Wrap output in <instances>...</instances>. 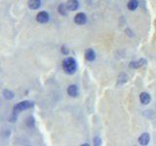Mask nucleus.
Instances as JSON below:
<instances>
[{
    "label": "nucleus",
    "instance_id": "f257e3e1",
    "mask_svg": "<svg viewBox=\"0 0 156 146\" xmlns=\"http://www.w3.org/2000/svg\"><path fill=\"white\" fill-rule=\"evenodd\" d=\"M63 68L65 72L68 75L74 74L77 69V63L76 60L71 58V56H67L63 60Z\"/></svg>",
    "mask_w": 156,
    "mask_h": 146
},
{
    "label": "nucleus",
    "instance_id": "f03ea898",
    "mask_svg": "<svg viewBox=\"0 0 156 146\" xmlns=\"http://www.w3.org/2000/svg\"><path fill=\"white\" fill-rule=\"evenodd\" d=\"M33 106V103L31 101H29V100H24V101H21L19 103H17L14 107V111L15 113H19V112H22L24 110H26V109H29Z\"/></svg>",
    "mask_w": 156,
    "mask_h": 146
},
{
    "label": "nucleus",
    "instance_id": "7ed1b4c3",
    "mask_svg": "<svg viewBox=\"0 0 156 146\" xmlns=\"http://www.w3.org/2000/svg\"><path fill=\"white\" fill-rule=\"evenodd\" d=\"M50 20V16L47 12L42 11V12H39L36 16V21H37L39 23H46L48 22Z\"/></svg>",
    "mask_w": 156,
    "mask_h": 146
},
{
    "label": "nucleus",
    "instance_id": "20e7f679",
    "mask_svg": "<svg viewBox=\"0 0 156 146\" xmlns=\"http://www.w3.org/2000/svg\"><path fill=\"white\" fill-rule=\"evenodd\" d=\"M74 22L78 25H83L87 22V16L84 13H78L74 18Z\"/></svg>",
    "mask_w": 156,
    "mask_h": 146
},
{
    "label": "nucleus",
    "instance_id": "39448f33",
    "mask_svg": "<svg viewBox=\"0 0 156 146\" xmlns=\"http://www.w3.org/2000/svg\"><path fill=\"white\" fill-rule=\"evenodd\" d=\"M149 141H150V135L148 133H144L143 134H141V136L139 138V143H140V145L146 146V145H148Z\"/></svg>",
    "mask_w": 156,
    "mask_h": 146
},
{
    "label": "nucleus",
    "instance_id": "423d86ee",
    "mask_svg": "<svg viewBox=\"0 0 156 146\" xmlns=\"http://www.w3.org/2000/svg\"><path fill=\"white\" fill-rule=\"evenodd\" d=\"M140 100H141V102L143 103L144 105H148V104H149L150 101H151V97H150V95H149L148 93L144 92V93H141V95H140Z\"/></svg>",
    "mask_w": 156,
    "mask_h": 146
},
{
    "label": "nucleus",
    "instance_id": "0eeeda50",
    "mask_svg": "<svg viewBox=\"0 0 156 146\" xmlns=\"http://www.w3.org/2000/svg\"><path fill=\"white\" fill-rule=\"evenodd\" d=\"M67 10L70 11H76L78 7H79V2L78 0H68L66 3Z\"/></svg>",
    "mask_w": 156,
    "mask_h": 146
},
{
    "label": "nucleus",
    "instance_id": "6e6552de",
    "mask_svg": "<svg viewBox=\"0 0 156 146\" xmlns=\"http://www.w3.org/2000/svg\"><path fill=\"white\" fill-rule=\"evenodd\" d=\"M85 59L88 60V62H93L96 59V53L93 49H87L85 52Z\"/></svg>",
    "mask_w": 156,
    "mask_h": 146
},
{
    "label": "nucleus",
    "instance_id": "1a4fd4ad",
    "mask_svg": "<svg viewBox=\"0 0 156 146\" xmlns=\"http://www.w3.org/2000/svg\"><path fill=\"white\" fill-rule=\"evenodd\" d=\"M27 5L31 10H37L41 7V0H29Z\"/></svg>",
    "mask_w": 156,
    "mask_h": 146
},
{
    "label": "nucleus",
    "instance_id": "9d476101",
    "mask_svg": "<svg viewBox=\"0 0 156 146\" xmlns=\"http://www.w3.org/2000/svg\"><path fill=\"white\" fill-rule=\"evenodd\" d=\"M67 93L68 96H70L72 97H76L78 96V88L76 85H70V86H68Z\"/></svg>",
    "mask_w": 156,
    "mask_h": 146
},
{
    "label": "nucleus",
    "instance_id": "9b49d317",
    "mask_svg": "<svg viewBox=\"0 0 156 146\" xmlns=\"http://www.w3.org/2000/svg\"><path fill=\"white\" fill-rule=\"evenodd\" d=\"M137 7H139L137 0H130L129 3H128V9H129L130 11H135Z\"/></svg>",
    "mask_w": 156,
    "mask_h": 146
},
{
    "label": "nucleus",
    "instance_id": "f8f14e48",
    "mask_svg": "<svg viewBox=\"0 0 156 146\" xmlns=\"http://www.w3.org/2000/svg\"><path fill=\"white\" fill-rule=\"evenodd\" d=\"M14 93L12 92V91H10V90H4L3 91V97H4V98H5V100H13L14 98Z\"/></svg>",
    "mask_w": 156,
    "mask_h": 146
},
{
    "label": "nucleus",
    "instance_id": "ddd939ff",
    "mask_svg": "<svg viewBox=\"0 0 156 146\" xmlns=\"http://www.w3.org/2000/svg\"><path fill=\"white\" fill-rule=\"evenodd\" d=\"M58 11L59 13V15L62 16H66V11H67V7H66V4H59V7H58Z\"/></svg>",
    "mask_w": 156,
    "mask_h": 146
},
{
    "label": "nucleus",
    "instance_id": "4468645a",
    "mask_svg": "<svg viewBox=\"0 0 156 146\" xmlns=\"http://www.w3.org/2000/svg\"><path fill=\"white\" fill-rule=\"evenodd\" d=\"M26 126L29 127V128H33V127H34L33 117H29V118L26 119Z\"/></svg>",
    "mask_w": 156,
    "mask_h": 146
},
{
    "label": "nucleus",
    "instance_id": "2eb2a0df",
    "mask_svg": "<svg viewBox=\"0 0 156 146\" xmlns=\"http://www.w3.org/2000/svg\"><path fill=\"white\" fill-rule=\"evenodd\" d=\"M94 143H95V145H100V144H102V139H100V138H98V136H97V138H94Z\"/></svg>",
    "mask_w": 156,
    "mask_h": 146
},
{
    "label": "nucleus",
    "instance_id": "dca6fc26",
    "mask_svg": "<svg viewBox=\"0 0 156 146\" xmlns=\"http://www.w3.org/2000/svg\"><path fill=\"white\" fill-rule=\"evenodd\" d=\"M155 25H156V21H155Z\"/></svg>",
    "mask_w": 156,
    "mask_h": 146
}]
</instances>
